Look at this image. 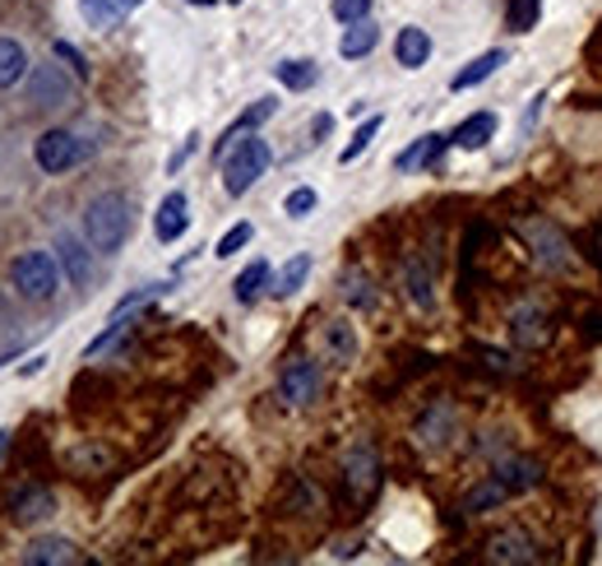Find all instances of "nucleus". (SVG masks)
<instances>
[{
  "label": "nucleus",
  "instance_id": "473e14b6",
  "mask_svg": "<svg viewBox=\"0 0 602 566\" xmlns=\"http://www.w3.org/2000/svg\"><path fill=\"white\" fill-rule=\"evenodd\" d=\"M255 237V228L251 223H237V228H227V233H223V242L214 246V255H223V261H227V255H237L246 242Z\"/></svg>",
  "mask_w": 602,
  "mask_h": 566
},
{
  "label": "nucleus",
  "instance_id": "4be33fe9",
  "mask_svg": "<svg viewBox=\"0 0 602 566\" xmlns=\"http://www.w3.org/2000/svg\"><path fill=\"white\" fill-rule=\"evenodd\" d=\"M306 274H310V255H293V261H287V265L269 279V293H274V297H293L302 283H306Z\"/></svg>",
  "mask_w": 602,
  "mask_h": 566
},
{
  "label": "nucleus",
  "instance_id": "f8f14e48",
  "mask_svg": "<svg viewBox=\"0 0 602 566\" xmlns=\"http://www.w3.org/2000/svg\"><path fill=\"white\" fill-rule=\"evenodd\" d=\"M395 57H399L404 70H422V65L431 61V33H427V29H399Z\"/></svg>",
  "mask_w": 602,
  "mask_h": 566
},
{
  "label": "nucleus",
  "instance_id": "37998d69",
  "mask_svg": "<svg viewBox=\"0 0 602 566\" xmlns=\"http://www.w3.org/2000/svg\"><path fill=\"white\" fill-rule=\"evenodd\" d=\"M598 251H602V233H598Z\"/></svg>",
  "mask_w": 602,
  "mask_h": 566
},
{
  "label": "nucleus",
  "instance_id": "6e6552de",
  "mask_svg": "<svg viewBox=\"0 0 602 566\" xmlns=\"http://www.w3.org/2000/svg\"><path fill=\"white\" fill-rule=\"evenodd\" d=\"M29 98H33V108H65V102L74 98V84L57 65H38L33 80H29Z\"/></svg>",
  "mask_w": 602,
  "mask_h": 566
},
{
  "label": "nucleus",
  "instance_id": "4c0bfd02",
  "mask_svg": "<svg viewBox=\"0 0 602 566\" xmlns=\"http://www.w3.org/2000/svg\"><path fill=\"white\" fill-rule=\"evenodd\" d=\"M542 102H547V93H538V98L529 102V112H523V125H519V131H523V135H529V131H533V121L542 117Z\"/></svg>",
  "mask_w": 602,
  "mask_h": 566
},
{
  "label": "nucleus",
  "instance_id": "9b49d317",
  "mask_svg": "<svg viewBox=\"0 0 602 566\" xmlns=\"http://www.w3.org/2000/svg\"><path fill=\"white\" fill-rule=\"evenodd\" d=\"M523 233H529L533 237V246H538V261L547 265V270H565L570 265V255H565V237L557 233V228L552 223H529V228H523Z\"/></svg>",
  "mask_w": 602,
  "mask_h": 566
},
{
  "label": "nucleus",
  "instance_id": "1a4fd4ad",
  "mask_svg": "<svg viewBox=\"0 0 602 566\" xmlns=\"http://www.w3.org/2000/svg\"><path fill=\"white\" fill-rule=\"evenodd\" d=\"M186 228H191V204H186V195H181V191L163 195L159 214H153V233H159V242H176L181 233H186Z\"/></svg>",
  "mask_w": 602,
  "mask_h": 566
},
{
  "label": "nucleus",
  "instance_id": "f03ea898",
  "mask_svg": "<svg viewBox=\"0 0 602 566\" xmlns=\"http://www.w3.org/2000/svg\"><path fill=\"white\" fill-rule=\"evenodd\" d=\"M265 168H269V144L259 135L237 140L223 153V186H227V195H246L259 176H265Z\"/></svg>",
  "mask_w": 602,
  "mask_h": 566
},
{
  "label": "nucleus",
  "instance_id": "c9c22d12",
  "mask_svg": "<svg viewBox=\"0 0 602 566\" xmlns=\"http://www.w3.org/2000/svg\"><path fill=\"white\" fill-rule=\"evenodd\" d=\"M496 502H506V487H501V483H487V487H478V493L463 502V511H487V506H496Z\"/></svg>",
  "mask_w": 602,
  "mask_h": 566
},
{
  "label": "nucleus",
  "instance_id": "b1692460",
  "mask_svg": "<svg viewBox=\"0 0 602 566\" xmlns=\"http://www.w3.org/2000/svg\"><path fill=\"white\" fill-rule=\"evenodd\" d=\"M269 117H274V98H259V102H255V108H251V112H246V117H242V121H237V125H232V131H227V135L218 140V159H223V153H227L232 144H237L242 135H251V131H255V125H259V121H269Z\"/></svg>",
  "mask_w": 602,
  "mask_h": 566
},
{
  "label": "nucleus",
  "instance_id": "423d86ee",
  "mask_svg": "<svg viewBox=\"0 0 602 566\" xmlns=\"http://www.w3.org/2000/svg\"><path fill=\"white\" fill-rule=\"evenodd\" d=\"M344 483H348V497L353 502H371V493L380 487V459L371 446H357L344 459Z\"/></svg>",
  "mask_w": 602,
  "mask_h": 566
},
{
  "label": "nucleus",
  "instance_id": "e433bc0d",
  "mask_svg": "<svg viewBox=\"0 0 602 566\" xmlns=\"http://www.w3.org/2000/svg\"><path fill=\"white\" fill-rule=\"evenodd\" d=\"M51 51H57V57L74 70V74H80V80H89V65H84V57H80V51H74L70 42H57V47H51Z\"/></svg>",
  "mask_w": 602,
  "mask_h": 566
},
{
  "label": "nucleus",
  "instance_id": "f704fd0d",
  "mask_svg": "<svg viewBox=\"0 0 602 566\" xmlns=\"http://www.w3.org/2000/svg\"><path fill=\"white\" fill-rule=\"evenodd\" d=\"M334 19H338V23L371 19V0H334Z\"/></svg>",
  "mask_w": 602,
  "mask_h": 566
},
{
  "label": "nucleus",
  "instance_id": "412c9836",
  "mask_svg": "<svg viewBox=\"0 0 602 566\" xmlns=\"http://www.w3.org/2000/svg\"><path fill=\"white\" fill-rule=\"evenodd\" d=\"M445 144H450V135H422L412 149H404V153H399V172H412V168L436 163L440 153H445Z\"/></svg>",
  "mask_w": 602,
  "mask_h": 566
},
{
  "label": "nucleus",
  "instance_id": "39448f33",
  "mask_svg": "<svg viewBox=\"0 0 602 566\" xmlns=\"http://www.w3.org/2000/svg\"><path fill=\"white\" fill-rule=\"evenodd\" d=\"M278 395H283V404H293V408L316 404L320 400V367L310 363V357H293V363L283 367V376H278Z\"/></svg>",
  "mask_w": 602,
  "mask_h": 566
},
{
  "label": "nucleus",
  "instance_id": "393cba45",
  "mask_svg": "<svg viewBox=\"0 0 602 566\" xmlns=\"http://www.w3.org/2000/svg\"><path fill=\"white\" fill-rule=\"evenodd\" d=\"M80 10H84V19L93 23V29H112V23L130 10V0H80Z\"/></svg>",
  "mask_w": 602,
  "mask_h": 566
},
{
  "label": "nucleus",
  "instance_id": "79ce46f5",
  "mask_svg": "<svg viewBox=\"0 0 602 566\" xmlns=\"http://www.w3.org/2000/svg\"><path fill=\"white\" fill-rule=\"evenodd\" d=\"M227 6H242V0H227Z\"/></svg>",
  "mask_w": 602,
  "mask_h": 566
},
{
  "label": "nucleus",
  "instance_id": "ea45409f",
  "mask_svg": "<svg viewBox=\"0 0 602 566\" xmlns=\"http://www.w3.org/2000/svg\"><path fill=\"white\" fill-rule=\"evenodd\" d=\"M191 6H214V0H191Z\"/></svg>",
  "mask_w": 602,
  "mask_h": 566
},
{
  "label": "nucleus",
  "instance_id": "a19ab883",
  "mask_svg": "<svg viewBox=\"0 0 602 566\" xmlns=\"http://www.w3.org/2000/svg\"><path fill=\"white\" fill-rule=\"evenodd\" d=\"M135 6H144V0H130V10H135Z\"/></svg>",
  "mask_w": 602,
  "mask_h": 566
},
{
  "label": "nucleus",
  "instance_id": "5701e85b",
  "mask_svg": "<svg viewBox=\"0 0 602 566\" xmlns=\"http://www.w3.org/2000/svg\"><path fill=\"white\" fill-rule=\"evenodd\" d=\"M491 135H496V117H491V112H478V117H468L459 131L450 135V144H459V149H482Z\"/></svg>",
  "mask_w": 602,
  "mask_h": 566
},
{
  "label": "nucleus",
  "instance_id": "f257e3e1",
  "mask_svg": "<svg viewBox=\"0 0 602 566\" xmlns=\"http://www.w3.org/2000/svg\"><path fill=\"white\" fill-rule=\"evenodd\" d=\"M130 223H135V214H130V200L121 191H108V195L89 200V210H84V237H89L93 251L112 255V251L125 246Z\"/></svg>",
  "mask_w": 602,
  "mask_h": 566
},
{
  "label": "nucleus",
  "instance_id": "c85d7f7f",
  "mask_svg": "<svg viewBox=\"0 0 602 566\" xmlns=\"http://www.w3.org/2000/svg\"><path fill=\"white\" fill-rule=\"evenodd\" d=\"M380 125H385L380 117H371V121H366V125H361V131H357V135L348 140V149H344V153H338V163H357V159H361V153H366V149H371V140L380 135Z\"/></svg>",
  "mask_w": 602,
  "mask_h": 566
},
{
  "label": "nucleus",
  "instance_id": "a878e982",
  "mask_svg": "<svg viewBox=\"0 0 602 566\" xmlns=\"http://www.w3.org/2000/svg\"><path fill=\"white\" fill-rule=\"evenodd\" d=\"M274 74H278V84L283 89H293V93H302V89H310V84H316V65H310V61H283V65H274Z\"/></svg>",
  "mask_w": 602,
  "mask_h": 566
},
{
  "label": "nucleus",
  "instance_id": "f3484780",
  "mask_svg": "<svg viewBox=\"0 0 602 566\" xmlns=\"http://www.w3.org/2000/svg\"><path fill=\"white\" fill-rule=\"evenodd\" d=\"M538 478H542V469L533 459H501V465H496V483H501L506 493H523V487H533Z\"/></svg>",
  "mask_w": 602,
  "mask_h": 566
},
{
  "label": "nucleus",
  "instance_id": "9d476101",
  "mask_svg": "<svg viewBox=\"0 0 602 566\" xmlns=\"http://www.w3.org/2000/svg\"><path fill=\"white\" fill-rule=\"evenodd\" d=\"M487 562H506V566H519V562H538V548H533V538H529V534L506 529V534H496L491 544H487Z\"/></svg>",
  "mask_w": 602,
  "mask_h": 566
},
{
  "label": "nucleus",
  "instance_id": "dca6fc26",
  "mask_svg": "<svg viewBox=\"0 0 602 566\" xmlns=\"http://www.w3.org/2000/svg\"><path fill=\"white\" fill-rule=\"evenodd\" d=\"M23 562L29 566H51V562H80V553H74L70 538H38V544L23 548Z\"/></svg>",
  "mask_w": 602,
  "mask_h": 566
},
{
  "label": "nucleus",
  "instance_id": "0eeeda50",
  "mask_svg": "<svg viewBox=\"0 0 602 566\" xmlns=\"http://www.w3.org/2000/svg\"><path fill=\"white\" fill-rule=\"evenodd\" d=\"M47 516H57V497H51V487L29 483V487H19V493L10 497V520L14 525H38Z\"/></svg>",
  "mask_w": 602,
  "mask_h": 566
},
{
  "label": "nucleus",
  "instance_id": "bb28decb",
  "mask_svg": "<svg viewBox=\"0 0 602 566\" xmlns=\"http://www.w3.org/2000/svg\"><path fill=\"white\" fill-rule=\"evenodd\" d=\"M269 283V265L265 261H251L242 274H237V283H232V293H237V302H251L259 289Z\"/></svg>",
  "mask_w": 602,
  "mask_h": 566
},
{
  "label": "nucleus",
  "instance_id": "ddd939ff",
  "mask_svg": "<svg viewBox=\"0 0 602 566\" xmlns=\"http://www.w3.org/2000/svg\"><path fill=\"white\" fill-rule=\"evenodd\" d=\"M57 255H61V265H65V274H70V283H84L93 279V261H89V246L80 242V237H70V233H61L57 237Z\"/></svg>",
  "mask_w": 602,
  "mask_h": 566
},
{
  "label": "nucleus",
  "instance_id": "58836bf2",
  "mask_svg": "<svg viewBox=\"0 0 602 566\" xmlns=\"http://www.w3.org/2000/svg\"><path fill=\"white\" fill-rule=\"evenodd\" d=\"M10 451V432H0V455H6Z\"/></svg>",
  "mask_w": 602,
  "mask_h": 566
},
{
  "label": "nucleus",
  "instance_id": "2eb2a0df",
  "mask_svg": "<svg viewBox=\"0 0 602 566\" xmlns=\"http://www.w3.org/2000/svg\"><path fill=\"white\" fill-rule=\"evenodd\" d=\"M380 42V29L371 19H357V23H348L344 29V38H338V57H348V61H357V57H366Z\"/></svg>",
  "mask_w": 602,
  "mask_h": 566
},
{
  "label": "nucleus",
  "instance_id": "20e7f679",
  "mask_svg": "<svg viewBox=\"0 0 602 566\" xmlns=\"http://www.w3.org/2000/svg\"><path fill=\"white\" fill-rule=\"evenodd\" d=\"M93 153V144L89 140H80L74 131H47V135H38V144H33V159H38V168L42 172H70L74 163H84Z\"/></svg>",
  "mask_w": 602,
  "mask_h": 566
},
{
  "label": "nucleus",
  "instance_id": "2f4dec72",
  "mask_svg": "<svg viewBox=\"0 0 602 566\" xmlns=\"http://www.w3.org/2000/svg\"><path fill=\"white\" fill-rule=\"evenodd\" d=\"M108 465H112V455L98 451V446H74L70 451V469H108Z\"/></svg>",
  "mask_w": 602,
  "mask_h": 566
},
{
  "label": "nucleus",
  "instance_id": "6ab92c4d",
  "mask_svg": "<svg viewBox=\"0 0 602 566\" xmlns=\"http://www.w3.org/2000/svg\"><path fill=\"white\" fill-rule=\"evenodd\" d=\"M23 74H29V51L14 38H0V89H14Z\"/></svg>",
  "mask_w": 602,
  "mask_h": 566
},
{
  "label": "nucleus",
  "instance_id": "c756f323",
  "mask_svg": "<svg viewBox=\"0 0 602 566\" xmlns=\"http://www.w3.org/2000/svg\"><path fill=\"white\" fill-rule=\"evenodd\" d=\"M408 297H412L417 306H431V302H436V289H431V274H427L422 265H417V261L408 265Z\"/></svg>",
  "mask_w": 602,
  "mask_h": 566
},
{
  "label": "nucleus",
  "instance_id": "7ed1b4c3",
  "mask_svg": "<svg viewBox=\"0 0 602 566\" xmlns=\"http://www.w3.org/2000/svg\"><path fill=\"white\" fill-rule=\"evenodd\" d=\"M10 279H14V289L29 297V302H47L51 293L61 289L57 255H47V251H23L19 261H14V270H10Z\"/></svg>",
  "mask_w": 602,
  "mask_h": 566
},
{
  "label": "nucleus",
  "instance_id": "72a5a7b5",
  "mask_svg": "<svg viewBox=\"0 0 602 566\" xmlns=\"http://www.w3.org/2000/svg\"><path fill=\"white\" fill-rule=\"evenodd\" d=\"M344 297H348L353 306H371V302H376V293H371V283H366V274H348V279H344Z\"/></svg>",
  "mask_w": 602,
  "mask_h": 566
},
{
  "label": "nucleus",
  "instance_id": "7c9ffc66",
  "mask_svg": "<svg viewBox=\"0 0 602 566\" xmlns=\"http://www.w3.org/2000/svg\"><path fill=\"white\" fill-rule=\"evenodd\" d=\"M316 204H320V195H316V191H310V186H297L293 195L283 200V214H287V219H306L310 210H316Z\"/></svg>",
  "mask_w": 602,
  "mask_h": 566
},
{
  "label": "nucleus",
  "instance_id": "a211bd4d",
  "mask_svg": "<svg viewBox=\"0 0 602 566\" xmlns=\"http://www.w3.org/2000/svg\"><path fill=\"white\" fill-rule=\"evenodd\" d=\"M325 353L334 357V363H353V357H357V330L348 325V321H329L325 325Z\"/></svg>",
  "mask_w": 602,
  "mask_h": 566
},
{
  "label": "nucleus",
  "instance_id": "4468645a",
  "mask_svg": "<svg viewBox=\"0 0 602 566\" xmlns=\"http://www.w3.org/2000/svg\"><path fill=\"white\" fill-rule=\"evenodd\" d=\"M501 65H506V51H482L478 61H468V65L455 74L450 89H455V93H463V89H478V84H482V80H491V74L501 70Z\"/></svg>",
  "mask_w": 602,
  "mask_h": 566
},
{
  "label": "nucleus",
  "instance_id": "aec40b11",
  "mask_svg": "<svg viewBox=\"0 0 602 566\" xmlns=\"http://www.w3.org/2000/svg\"><path fill=\"white\" fill-rule=\"evenodd\" d=\"M510 325H514V344H523V348H538L547 340V321H542L538 306H519V312L510 316Z\"/></svg>",
  "mask_w": 602,
  "mask_h": 566
},
{
  "label": "nucleus",
  "instance_id": "cd10ccee",
  "mask_svg": "<svg viewBox=\"0 0 602 566\" xmlns=\"http://www.w3.org/2000/svg\"><path fill=\"white\" fill-rule=\"evenodd\" d=\"M538 14H542V0H510V10H506V23L514 33H529L533 23H538Z\"/></svg>",
  "mask_w": 602,
  "mask_h": 566
}]
</instances>
